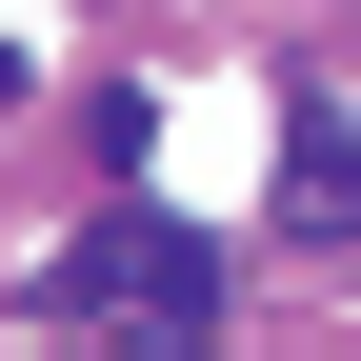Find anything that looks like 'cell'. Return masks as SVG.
Returning a JSON list of instances; mask_svg holds the SVG:
<instances>
[{
	"label": "cell",
	"mask_w": 361,
	"mask_h": 361,
	"mask_svg": "<svg viewBox=\"0 0 361 361\" xmlns=\"http://www.w3.org/2000/svg\"><path fill=\"white\" fill-rule=\"evenodd\" d=\"M281 221H301V241H361V121H341V101L281 121Z\"/></svg>",
	"instance_id": "cell-2"
},
{
	"label": "cell",
	"mask_w": 361,
	"mask_h": 361,
	"mask_svg": "<svg viewBox=\"0 0 361 361\" xmlns=\"http://www.w3.org/2000/svg\"><path fill=\"white\" fill-rule=\"evenodd\" d=\"M40 322H141V341H201V322H221V261H201V221L121 201L80 261H40Z\"/></svg>",
	"instance_id": "cell-1"
}]
</instances>
